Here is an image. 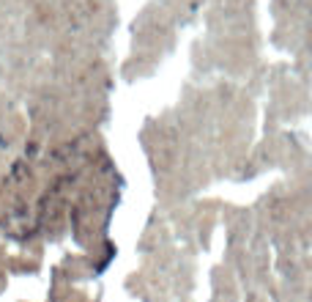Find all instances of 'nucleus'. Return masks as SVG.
I'll use <instances>...</instances> for the list:
<instances>
[{"mask_svg":"<svg viewBox=\"0 0 312 302\" xmlns=\"http://www.w3.org/2000/svg\"><path fill=\"white\" fill-rule=\"evenodd\" d=\"M0 143H3V138H0Z\"/></svg>","mask_w":312,"mask_h":302,"instance_id":"obj_1","label":"nucleus"}]
</instances>
